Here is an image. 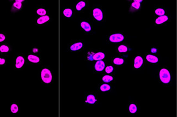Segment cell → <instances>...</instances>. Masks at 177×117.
<instances>
[{"mask_svg":"<svg viewBox=\"0 0 177 117\" xmlns=\"http://www.w3.org/2000/svg\"><path fill=\"white\" fill-rule=\"evenodd\" d=\"M112 62L113 63L117 65V66H120V65H123L125 63V60L124 58H118V57H115L113 60H112Z\"/></svg>","mask_w":177,"mask_h":117,"instance_id":"cell-26","label":"cell"},{"mask_svg":"<svg viewBox=\"0 0 177 117\" xmlns=\"http://www.w3.org/2000/svg\"><path fill=\"white\" fill-rule=\"evenodd\" d=\"M9 62L8 57L5 55L0 54V68L6 66Z\"/></svg>","mask_w":177,"mask_h":117,"instance_id":"cell-21","label":"cell"},{"mask_svg":"<svg viewBox=\"0 0 177 117\" xmlns=\"http://www.w3.org/2000/svg\"><path fill=\"white\" fill-rule=\"evenodd\" d=\"M7 40V33L6 31H0V43L6 42Z\"/></svg>","mask_w":177,"mask_h":117,"instance_id":"cell-28","label":"cell"},{"mask_svg":"<svg viewBox=\"0 0 177 117\" xmlns=\"http://www.w3.org/2000/svg\"><path fill=\"white\" fill-rule=\"evenodd\" d=\"M99 89L102 92H107L111 89V86L108 84H102L99 87Z\"/></svg>","mask_w":177,"mask_h":117,"instance_id":"cell-29","label":"cell"},{"mask_svg":"<svg viewBox=\"0 0 177 117\" xmlns=\"http://www.w3.org/2000/svg\"><path fill=\"white\" fill-rule=\"evenodd\" d=\"M84 98V102L87 105H95L98 102V97L96 94L93 92L86 93Z\"/></svg>","mask_w":177,"mask_h":117,"instance_id":"cell-12","label":"cell"},{"mask_svg":"<svg viewBox=\"0 0 177 117\" xmlns=\"http://www.w3.org/2000/svg\"><path fill=\"white\" fill-rule=\"evenodd\" d=\"M159 78L162 84H170L172 80L171 72L167 68H162L159 71Z\"/></svg>","mask_w":177,"mask_h":117,"instance_id":"cell-5","label":"cell"},{"mask_svg":"<svg viewBox=\"0 0 177 117\" xmlns=\"http://www.w3.org/2000/svg\"><path fill=\"white\" fill-rule=\"evenodd\" d=\"M129 50L128 46L125 45H120L117 48V51L119 53H125Z\"/></svg>","mask_w":177,"mask_h":117,"instance_id":"cell-27","label":"cell"},{"mask_svg":"<svg viewBox=\"0 0 177 117\" xmlns=\"http://www.w3.org/2000/svg\"><path fill=\"white\" fill-rule=\"evenodd\" d=\"M138 106L135 102L131 101L128 105V111L130 114H135L137 113Z\"/></svg>","mask_w":177,"mask_h":117,"instance_id":"cell-18","label":"cell"},{"mask_svg":"<svg viewBox=\"0 0 177 117\" xmlns=\"http://www.w3.org/2000/svg\"><path fill=\"white\" fill-rule=\"evenodd\" d=\"M142 2L143 1H140V0L133 1L130 6V10L134 12L140 10L142 7Z\"/></svg>","mask_w":177,"mask_h":117,"instance_id":"cell-17","label":"cell"},{"mask_svg":"<svg viewBox=\"0 0 177 117\" xmlns=\"http://www.w3.org/2000/svg\"><path fill=\"white\" fill-rule=\"evenodd\" d=\"M38 79L43 86H50L54 82V71L48 66H43L38 72Z\"/></svg>","mask_w":177,"mask_h":117,"instance_id":"cell-1","label":"cell"},{"mask_svg":"<svg viewBox=\"0 0 177 117\" xmlns=\"http://www.w3.org/2000/svg\"><path fill=\"white\" fill-rule=\"evenodd\" d=\"M146 60L147 61L152 63H156L159 62L158 58L153 54H147L146 56Z\"/></svg>","mask_w":177,"mask_h":117,"instance_id":"cell-24","label":"cell"},{"mask_svg":"<svg viewBox=\"0 0 177 117\" xmlns=\"http://www.w3.org/2000/svg\"><path fill=\"white\" fill-rule=\"evenodd\" d=\"M35 12L37 16H40L48 15L49 14V9L46 7L44 5H38L36 7Z\"/></svg>","mask_w":177,"mask_h":117,"instance_id":"cell-15","label":"cell"},{"mask_svg":"<svg viewBox=\"0 0 177 117\" xmlns=\"http://www.w3.org/2000/svg\"><path fill=\"white\" fill-rule=\"evenodd\" d=\"M95 53H96L95 50H88L86 52V54H85L86 59L89 61H92L93 60V57H94V55L95 54Z\"/></svg>","mask_w":177,"mask_h":117,"instance_id":"cell-23","label":"cell"},{"mask_svg":"<svg viewBox=\"0 0 177 117\" xmlns=\"http://www.w3.org/2000/svg\"><path fill=\"white\" fill-rule=\"evenodd\" d=\"M84 42L83 40H73L68 45V51L72 53L82 51L84 49Z\"/></svg>","mask_w":177,"mask_h":117,"instance_id":"cell-4","label":"cell"},{"mask_svg":"<svg viewBox=\"0 0 177 117\" xmlns=\"http://www.w3.org/2000/svg\"><path fill=\"white\" fill-rule=\"evenodd\" d=\"M169 20V16L168 15H163L159 16V18L156 19L155 20V24L161 25L166 22L168 21Z\"/></svg>","mask_w":177,"mask_h":117,"instance_id":"cell-22","label":"cell"},{"mask_svg":"<svg viewBox=\"0 0 177 117\" xmlns=\"http://www.w3.org/2000/svg\"><path fill=\"white\" fill-rule=\"evenodd\" d=\"M74 14V10L71 7H66L63 10V14L64 16L70 18H72Z\"/></svg>","mask_w":177,"mask_h":117,"instance_id":"cell-19","label":"cell"},{"mask_svg":"<svg viewBox=\"0 0 177 117\" xmlns=\"http://www.w3.org/2000/svg\"><path fill=\"white\" fill-rule=\"evenodd\" d=\"M125 39V36L121 32H113L109 34L108 41L110 42H120Z\"/></svg>","mask_w":177,"mask_h":117,"instance_id":"cell-10","label":"cell"},{"mask_svg":"<svg viewBox=\"0 0 177 117\" xmlns=\"http://www.w3.org/2000/svg\"><path fill=\"white\" fill-rule=\"evenodd\" d=\"M143 64V60L141 55H137L134 58V67L136 69L141 68Z\"/></svg>","mask_w":177,"mask_h":117,"instance_id":"cell-16","label":"cell"},{"mask_svg":"<svg viewBox=\"0 0 177 117\" xmlns=\"http://www.w3.org/2000/svg\"><path fill=\"white\" fill-rule=\"evenodd\" d=\"M155 13L157 15H159L160 16L165 15V10L162 8V7H158L155 9Z\"/></svg>","mask_w":177,"mask_h":117,"instance_id":"cell-30","label":"cell"},{"mask_svg":"<svg viewBox=\"0 0 177 117\" xmlns=\"http://www.w3.org/2000/svg\"><path fill=\"white\" fill-rule=\"evenodd\" d=\"M105 57V54L102 52H96L93 57V60H103Z\"/></svg>","mask_w":177,"mask_h":117,"instance_id":"cell-25","label":"cell"},{"mask_svg":"<svg viewBox=\"0 0 177 117\" xmlns=\"http://www.w3.org/2000/svg\"><path fill=\"white\" fill-rule=\"evenodd\" d=\"M26 56L22 52H17L13 57V65L14 70L21 71L23 70L26 66Z\"/></svg>","mask_w":177,"mask_h":117,"instance_id":"cell-2","label":"cell"},{"mask_svg":"<svg viewBox=\"0 0 177 117\" xmlns=\"http://www.w3.org/2000/svg\"><path fill=\"white\" fill-rule=\"evenodd\" d=\"M80 27L82 31L85 33L90 34L93 32V26L90 21L87 19H82L80 22Z\"/></svg>","mask_w":177,"mask_h":117,"instance_id":"cell-9","label":"cell"},{"mask_svg":"<svg viewBox=\"0 0 177 117\" xmlns=\"http://www.w3.org/2000/svg\"><path fill=\"white\" fill-rule=\"evenodd\" d=\"M13 50L12 45L9 42H6L0 43V54L7 56L12 53Z\"/></svg>","mask_w":177,"mask_h":117,"instance_id":"cell-11","label":"cell"},{"mask_svg":"<svg viewBox=\"0 0 177 117\" xmlns=\"http://www.w3.org/2000/svg\"><path fill=\"white\" fill-rule=\"evenodd\" d=\"M151 51H152L153 53H156L157 51H158V50H157V48H152Z\"/></svg>","mask_w":177,"mask_h":117,"instance_id":"cell-34","label":"cell"},{"mask_svg":"<svg viewBox=\"0 0 177 117\" xmlns=\"http://www.w3.org/2000/svg\"><path fill=\"white\" fill-rule=\"evenodd\" d=\"M105 63L103 60H98L95 64L94 69L97 72H102L105 68Z\"/></svg>","mask_w":177,"mask_h":117,"instance_id":"cell-20","label":"cell"},{"mask_svg":"<svg viewBox=\"0 0 177 117\" xmlns=\"http://www.w3.org/2000/svg\"><path fill=\"white\" fill-rule=\"evenodd\" d=\"M88 2L85 0H80L76 2L74 5L75 10L78 13H82L87 9Z\"/></svg>","mask_w":177,"mask_h":117,"instance_id":"cell-13","label":"cell"},{"mask_svg":"<svg viewBox=\"0 0 177 117\" xmlns=\"http://www.w3.org/2000/svg\"><path fill=\"white\" fill-rule=\"evenodd\" d=\"M90 16L96 21H102L105 18V11L100 6H93L90 8Z\"/></svg>","mask_w":177,"mask_h":117,"instance_id":"cell-3","label":"cell"},{"mask_svg":"<svg viewBox=\"0 0 177 117\" xmlns=\"http://www.w3.org/2000/svg\"><path fill=\"white\" fill-rule=\"evenodd\" d=\"M10 110L11 113L16 116L20 112V107L18 101H12L10 105Z\"/></svg>","mask_w":177,"mask_h":117,"instance_id":"cell-14","label":"cell"},{"mask_svg":"<svg viewBox=\"0 0 177 117\" xmlns=\"http://www.w3.org/2000/svg\"><path fill=\"white\" fill-rule=\"evenodd\" d=\"M26 1L24 0H14L10 2V10L13 13L21 12L24 9Z\"/></svg>","mask_w":177,"mask_h":117,"instance_id":"cell-7","label":"cell"},{"mask_svg":"<svg viewBox=\"0 0 177 117\" xmlns=\"http://www.w3.org/2000/svg\"><path fill=\"white\" fill-rule=\"evenodd\" d=\"M52 20V16L50 14L36 16L34 19V24L38 26H45L50 24Z\"/></svg>","mask_w":177,"mask_h":117,"instance_id":"cell-8","label":"cell"},{"mask_svg":"<svg viewBox=\"0 0 177 117\" xmlns=\"http://www.w3.org/2000/svg\"><path fill=\"white\" fill-rule=\"evenodd\" d=\"M31 52L34 53V54H39V53H40V50H39V48H38V46H33V48H32Z\"/></svg>","mask_w":177,"mask_h":117,"instance_id":"cell-33","label":"cell"},{"mask_svg":"<svg viewBox=\"0 0 177 117\" xmlns=\"http://www.w3.org/2000/svg\"><path fill=\"white\" fill-rule=\"evenodd\" d=\"M26 61L29 65H41L43 63L42 57L39 54L30 52L26 57Z\"/></svg>","mask_w":177,"mask_h":117,"instance_id":"cell-6","label":"cell"},{"mask_svg":"<svg viewBox=\"0 0 177 117\" xmlns=\"http://www.w3.org/2000/svg\"><path fill=\"white\" fill-rule=\"evenodd\" d=\"M113 80H114V78L112 76H110V75H105L102 78V81L106 83L110 82Z\"/></svg>","mask_w":177,"mask_h":117,"instance_id":"cell-31","label":"cell"},{"mask_svg":"<svg viewBox=\"0 0 177 117\" xmlns=\"http://www.w3.org/2000/svg\"><path fill=\"white\" fill-rule=\"evenodd\" d=\"M114 66H108L106 68L105 72H106V73H108V74H110V73H111V72L114 71Z\"/></svg>","mask_w":177,"mask_h":117,"instance_id":"cell-32","label":"cell"}]
</instances>
